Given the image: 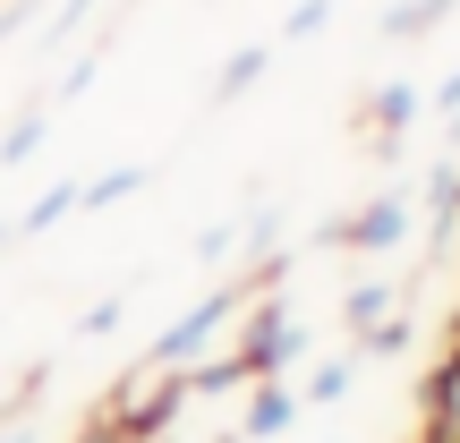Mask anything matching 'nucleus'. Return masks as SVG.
Here are the masks:
<instances>
[{
    "label": "nucleus",
    "mask_w": 460,
    "mask_h": 443,
    "mask_svg": "<svg viewBox=\"0 0 460 443\" xmlns=\"http://www.w3.org/2000/svg\"><path fill=\"white\" fill-rule=\"evenodd\" d=\"M43 137H51V111H43V102H26V111H17V128L0 137V171H26L34 154H43Z\"/></svg>",
    "instance_id": "10"
},
{
    "label": "nucleus",
    "mask_w": 460,
    "mask_h": 443,
    "mask_svg": "<svg viewBox=\"0 0 460 443\" xmlns=\"http://www.w3.org/2000/svg\"><path fill=\"white\" fill-rule=\"evenodd\" d=\"M146 188H154V163H119V171H102V180L77 188V214H111V205L146 197Z\"/></svg>",
    "instance_id": "9"
},
{
    "label": "nucleus",
    "mask_w": 460,
    "mask_h": 443,
    "mask_svg": "<svg viewBox=\"0 0 460 443\" xmlns=\"http://www.w3.org/2000/svg\"><path fill=\"white\" fill-rule=\"evenodd\" d=\"M401 307H410V290H401L393 273H367V281H349V290H341V332H349V341H367V332H376L384 315H401Z\"/></svg>",
    "instance_id": "4"
},
{
    "label": "nucleus",
    "mask_w": 460,
    "mask_h": 443,
    "mask_svg": "<svg viewBox=\"0 0 460 443\" xmlns=\"http://www.w3.org/2000/svg\"><path fill=\"white\" fill-rule=\"evenodd\" d=\"M324 17H332V0H298V9L281 17V34H273V43H307V34L324 26Z\"/></svg>",
    "instance_id": "14"
},
{
    "label": "nucleus",
    "mask_w": 460,
    "mask_h": 443,
    "mask_svg": "<svg viewBox=\"0 0 460 443\" xmlns=\"http://www.w3.org/2000/svg\"><path fill=\"white\" fill-rule=\"evenodd\" d=\"M77 188H85V180H60V188H43V197H34L26 214H17L9 230H0V247H26V239H43V230H60L68 214H77Z\"/></svg>",
    "instance_id": "7"
},
{
    "label": "nucleus",
    "mask_w": 460,
    "mask_h": 443,
    "mask_svg": "<svg viewBox=\"0 0 460 443\" xmlns=\"http://www.w3.org/2000/svg\"><path fill=\"white\" fill-rule=\"evenodd\" d=\"M290 427H298V384H290V376H264V384H247L239 443H281Z\"/></svg>",
    "instance_id": "3"
},
{
    "label": "nucleus",
    "mask_w": 460,
    "mask_h": 443,
    "mask_svg": "<svg viewBox=\"0 0 460 443\" xmlns=\"http://www.w3.org/2000/svg\"><path fill=\"white\" fill-rule=\"evenodd\" d=\"M119 307H128V298H119V290H111V298H94V307L77 315V341H102V332L119 324Z\"/></svg>",
    "instance_id": "15"
},
{
    "label": "nucleus",
    "mask_w": 460,
    "mask_h": 443,
    "mask_svg": "<svg viewBox=\"0 0 460 443\" xmlns=\"http://www.w3.org/2000/svg\"><path fill=\"white\" fill-rule=\"evenodd\" d=\"M444 9L452 0H401V9H384V34H393V43H418V34L444 26Z\"/></svg>",
    "instance_id": "11"
},
{
    "label": "nucleus",
    "mask_w": 460,
    "mask_h": 443,
    "mask_svg": "<svg viewBox=\"0 0 460 443\" xmlns=\"http://www.w3.org/2000/svg\"><path fill=\"white\" fill-rule=\"evenodd\" d=\"M26 17H34V0H9V9H0V43H9V34H26Z\"/></svg>",
    "instance_id": "18"
},
{
    "label": "nucleus",
    "mask_w": 460,
    "mask_h": 443,
    "mask_svg": "<svg viewBox=\"0 0 460 443\" xmlns=\"http://www.w3.org/2000/svg\"><path fill=\"white\" fill-rule=\"evenodd\" d=\"M0 443H43V418H9V427H0Z\"/></svg>",
    "instance_id": "19"
},
{
    "label": "nucleus",
    "mask_w": 460,
    "mask_h": 443,
    "mask_svg": "<svg viewBox=\"0 0 460 443\" xmlns=\"http://www.w3.org/2000/svg\"><path fill=\"white\" fill-rule=\"evenodd\" d=\"M94 77H102V51H77V60H68V77H60V102H77Z\"/></svg>",
    "instance_id": "16"
},
{
    "label": "nucleus",
    "mask_w": 460,
    "mask_h": 443,
    "mask_svg": "<svg viewBox=\"0 0 460 443\" xmlns=\"http://www.w3.org/2000/svg\"><path fill=\"white\" fill-rule=\"evenodd\" d=\"M358 350H324V359H307V376H298V410H341L349 393H358Z\"/></svg>",
    "instance_id": "5"
},
{
    "label": "nucleus",
    "mask_w": 460,
    "mask_h": 443,
    "mask_svg": "<svg viewBox=\"0 0 460 443\" xmlns=\"http://www.w3.org/2000/svg\"><path fill=\"white\" fill-rule=\"evenodd\" d=\"M410 230H418V197L410 188H376L367 205H349V214L324 222V247H341V256H393Z\"/></svg>",
    "instance_id": "2"
},
{
    "label": "nucleus",
    "mask_w": 460,
    "mask_h": 443,
    "mask_svg": "<svg viewBox=\"0 0 460 443\" xmlns=\"http://www.w3.org/2000/svg\"><path fill=\"white\" fill-rule=\"evenodd\" d=\"M94 9H102V0H60V9H51V26H43V43H51V51L77 43V34L94 26Z\"/></svg>",
    "instance_id": "13"
},
{
    "label": "nucleus",
    "mask_w": 460,
    "mask_h": 443,
    "mask_svg": "<svg viewBox=\"0 0 460 443\" xmlns=\"http://www.w3.org/2000/svg\"><path fill=\"white\" fill-rule=\"evenodd\" d=\"M427 111H435V120H452V111H460V68H452V77H444V85L427 94Z\"/></svg>",
    "instance_id": "17"
},
{
    "label": "nucleus",
    "mask_w": 460,
    "mask_h": 443,
    "mask_svg": "<svg viewBox=\"0 0 460 443\" xmlns=\"http://www.w3.org/2000/svg\"><path fill=\"white\" fill-rule=\"evenodd\" d=\"M247 239V205L239 214H222V222H205V239H197V264H230V247Z\"/></svg>",
    "instance_id": "12"
},
{
    "label": "nucleus",
    "mask_w": 460,
    "mask_h": 443,
    "mask_svg": "<svg viewBox=\"0 0 460 443\" xmlns=\"http://www.w3.org/2000/svg\"><path fill=\"white\" fill-rule=\"evenodd\" d=\"M273 51H281V43H239V51L222 60V77H214V94H205V102H214V111H230L247 85H264V77H273Z\"/></svg>",
    "instance_id": "8"
},
{
    "label": "nucleus",
    "mask_w": 460,
    "mask_h": 443,
    "mask_svg": "<svg viewBox=\"0 0 460 443\" xmlns=\"http://www.w3.org/2000/svg\"><path fill=\"white\" fill-rule=\"evenodd\" d=\"M307 324L290 315V298L281 290H264V298H247V315L230 324V359H239V376L247 384H264V376H298L307 367Z\"/></svg>",
    "instance_id": "1"
},
{
    "label": "nucleus",
    "mask_w": 460,
    "mask_h": 443,
    "mask_svg": "<svg viewBox=\"0 0 460 443\" xmlns=\"http://www.w3.org/2000/svg\"><path fill=\"white\" fill-rule=\"evenodd\" d=\"M427 120V94L418 85H384L376 102H367V137H376V154H401V137Z\"/></svg>",
    "instance_id": "6"
}]
</instances>
